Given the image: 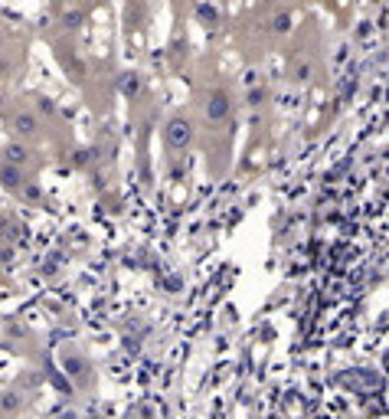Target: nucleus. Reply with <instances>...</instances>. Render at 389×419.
<instances>
[{
  "instance_id": "nucleus-1",
  "label": "nucleus",
  "mask_w": 389,
  "mask_h": 419,
  "mask_svg": "<svg viewBox=\"0 0 389 419\" xmlns=\"http://www.w3.org/2000/svg\"><path fill=\"white\" fill-rule=\"evenodd\" d=\"M14 131L16 135H33L36 131V115H30V112H16L14 115Z\"/></svg>"
},
{
  "instance_id": "nucleus-2",
  "label": "nucleus",
  "mask_w": 389,
  "mask_h": 419,
  "mask_svg": "<svg viewBox=\"0 0 389 419\" xmlns=\"http://www.w3.org/2000/svg\"><path fill=\"white\" fill-rule=\"evenodd\" d=\"M167 141H170V144H187V141H190V125H187V121H170V135H167Z\"/></svg>"
},
{
  "instance_id": "nucleus-3",
  "label": "nucleus",
  "mask_w": 389,
  "mask_h": 419,
  "mask_svg": "<svg viewBox=\"0 0 389 419\" xmlns=\"http://www.w3.org/2000/svg\"><path fill=\"white\" fill-rule=\"evenodd\" d=\"M20 167H14V164H0V183L7 187V190H16L20 187Z\"/></svg>"
},
{
  "instance_id": "nucleus-4",
  "label": "nucleus",
  "mask_w": 389,
  "mask_h": 419,
  "mask_svg": "<svg viewBox=\"0 0 389 419\" xmlns=\"http://www.w3.org/2000/svg\"><path fill=\"white\" fill-rule=\"evenodd\" d=\"M3 157H7V164H14V167H23L27 164V148L23 144H7V151H3Z\"/></svg>"
},
{
  "instance_id": "nucleus-5",
  "label": "nucleus",
  "mask_w": 389,
  "mask_h": 419,
  "mask_svg": "<svg viewBox=\"0 0 389 419\" xmlns=\"http://www.w3.org/2000/svg\"><path fill=\"white\" fill-rule=\"evenodd\" d=\"M20 406H23L20 393H0V413H16Z\"/></svg>"
},
{
  "instance_id": "nucleus-6",
  "label": "nucleus",
  "mask_w": 389,
  "mask_h": 419,
  "mask_svg": "<svg viewBox=\"0 0 389 419\" xmlns=\"http://www.w3.org/2000/svg\"><path fill=\"white\" fill-rule=\"evenodd\" d=\"M223 115H226V95H213L210 118H223Z\"/></svg>"
},
{
  "instance_id": "nucleus-7",
  "label": "nucleus",
  "mask_w": 389,
  "mask_h": 419,
  "mask_svg": "<svg viewBox=\"0 0 389 419\" xmlns=\"http://www.w3.org/2000/svg\"><path fill=\"white\" fill-rule=\"evenodd\" d=\"M62 419H75V416H72V413H66V416H62Z\"/></svg>"
},
{
  "instance_id": "nucleus-8",
  "label": "nucleus",
  "mask_w": 389,
  "mask_h": 419,
  "mask_svg": "<svg viewBox=\"0 0 389 419\" xmlns=\"http://www.w3.org/2000/svg\"><path fill=\"white\" fill-rule=\"evenodd\" d=\"M0 105H3V92H0Z\"/></svg>"
}]
</instances>
